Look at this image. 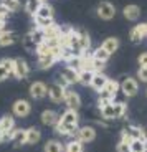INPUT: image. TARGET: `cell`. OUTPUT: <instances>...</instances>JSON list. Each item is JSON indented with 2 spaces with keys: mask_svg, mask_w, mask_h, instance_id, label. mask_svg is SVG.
<instances>
[{
  "mask_svg": "<svg viewBox=\"0 0 147 152\" xmlns=\"http://www.w3.org/2000/svg\"><path fill=\"white\" fill-rule=\"evenodd\" d=\"M42 139V132L35 127H30L26 129V145H33V144H38Z\"/></svg>",
  "mask_w": 147,
  "mask_h": 152,
  "instance_id": "cell-28",
  "label": "cell"
},
{
  "mask_svg": "<svg viewBox=\"0 0 147 152\" xmlns=\"http://www.w3.org/2000/svg\"><path fill=\"white\" fill-rule=\"evenodd\" d=\"M58 83L61 84V86H71V84H76L79 83V76H78V71L73 68H68V66H64V69L61 71L60 75V81Z\"/></svg>",
  "mask_w": 147,
  "mask_h": 152,
  "instance_id": "cell-4",
  "label": "cell"
},
{
  "mask_svg": "<svg viewBox=\"0 0 147 152\" xmlns=\"http://www.w3.org/2000/svg\"><path fill=\"white\" fill-rule=\"evenodd\" d=\"M84 144H81L79 141H76V139H73V141H69L68 144L64 145V152H84Z\"/></svg>",
  "mask_w": 147,
  "mask_h": 152,
  "instance_id": "cell-34",
  "label": "cell"
},
{
  "mask_svg": "<svg viewBox=\"0 0 147 152\" xmlns=\"http://www.w3.org/2000/svg\"><path fill=\"white\" fill-rule=\"evenodd\" d=\"M76 35H78V43H79L81 51H83V53L89 51L91 50V37L88 35V31L83 30V28H78V30H76Z\"/></svg>",
  "mask_w": 147,
  "mask_h": 152,
  "instance_id": "cell-15",
  "label": "cell"
},
{
  "mask_svg": "<svg viewBox=\"0 0 147 152\" xmlns=\"http://www.w3.org/2000/svg\"><path fill=\"white\" fill-rule=\"evenodd\" d=\"M42 4H43L42 0H26L25 2V12L30 17H35L37 12H38V8L42 7Z\"/></svg>",
  "mask_w": 147,
  "mask_h": 152,
  "instance_id": "cell-30",
  "label": "cell"
},
{
  "mask_svg": "<svg viewBox=\"0 0 147 152\" xmlns=\"http://www.w3.org/2000/svg\"><path fill=\"white\" fill-rule=\"evenodd\" d=\"M0 5L5 7L10 13L18 12L20 8H22V2H20V0H0Z\"/></svg>",
  "mask_w": 147,
  "mask_h": 152,
  "instance_id": "cell-32",
  "label": "cell"
},
{
  "mask_svg": "<svg viewBox=\"0 0 147 152\" xmlns=\"http://www.w3.org/2000/svg\"><path fill=\"white\" fill-rule=\"evenodd\" d=\"M2 142H5V141H4V136H2V132H0V144H2Z\"/></svg>",
  "mask_w": 147,
  "mask_h": 152,
  "instance_id": "cell-43",
  "label": "cell"
},
{
  "mask_svg": "<svg viewBox=\"0 0 147 152\" xmlns=\"http://www.w3.org/2000/svg\"><path fill=\"white\" fill-rule=\"evenodd\" d=\"M58 119H60V116H58L56 111H53V109H45L42 113V116H40L42 124L43 126H48V127H53V126L58 122Z\"/></svg>",
  "mask_w": 147,
  "mask_h": 152,
  "instance_id": "cell-14",
  "label": "cell"
},
{
  "mask_svg": "<svg viewBox=\"0 0 147 152\" xmlns=\"http://www.w3.org/2000/svg\"><path fill=\"white\" fill-rule=\"evenodd\" d=\"M5 25H7V20L0 18V31H2V30H5Z\"/></svg>",
  "mask_w": 147,
  "mask_h": 152,
  "instance_id": "cell-42",
  "label": "cell"
},
{
  "mask_svg": "<svg viewBox=\"0 0 147 152\" xmlns=\"http://www.w3.org/2000/svg\"><path fill=\"white\" fill-rule=\"evenodd\" d=\"M146 142H147V136H146Z\"/></svg>",
  "mask_w": 147,
  "mask_h": 152,
  "instance_id": "cell-44",
  "label": "cell"
},
{
  "mask_svg": "<svg viewBox=\"0 0 147 152\" xmlns=\"http://www.w3.org/2000/svg\"><path fill=\"white\" fill-rule=\"evenodd\" d=\"M116 152H131L129 151V144H124V142L119 141V144L116 145Z\"/></svg>",
  "mask_w": 147,
  "mask_h": 152,
  "instance_id": "cell-40",
  "label": "cell"
},
{
  "mask_svg": "<svg viewBox=\"0 0 147 152\" xmlns=\"http://www.w3.org/2000/svg\"><path fill=\"white\" fill-rule=\"evenodd\" d=\"M144 152H147V149H146V151H144Z\"/></svg>",
  "mask_w": 147,
  "mask_h": 152,
  "instance_id": "cell-45",
  "label": "cell"
},
{
  "mask_svg": "<svg viewBox=\"0 0 147 152\" xmlns=\"http://www.w3.org/2000/svg\"><path fill=\"white\" fill-rule=\"evenodd\" d=\"M96 15L101 20H113L114 15H116V7H114L111 2H101L96 8Z\"/></svg>",
  "mask_w": 147,
  "mask_h": 152,
  "instance_id": "cell-7",
  "label": "cell"
},
{
  "mask_svg": "<svg viewBox=\"0 0 147 152\" xmlns=\"http://www.w3.org/2000/svg\"><path fill=\"white\" fill-rule=\"evenodd\" d=\"M60 121H61V122H64V124H76V126H78V122H79L78 111L66 109V111H64V113L60 116Z\"/></svg>",
  "mask_w": 147,
  "mask_h": 152,
  "instance_id": "cell-21",
  "label": "cell"
},
{
  "mask_svg": "<svg viewBox=\"0 0 147 152\" xmlns=\"http://www.w3.org/2000/svg\"><path fill=\"white\" fill-rule=\"evenodd\" d=\"M56 58L53 56V55H43V56H38L37 60V66L40 69H50L55 63H56Z\"/></svg>",
  "mask_w": 147,
  "mask_h": 152,
  "instance_id": "cell-22",
  "label": "cell"
},
{
  "mask_svg": "<svg viewBox=\"0 0 147 152\" xmlns=\"http://www.w3.org/2000/svg\"><path fill=\"white\" fill-rule=\"evenodd\" d=\"M12 66H13V60H12V58L0 60V83L8 80L12 76Z\"/></svg>",
  "mask_w": 147,
  "mask_h": 152,
  "instance_id": "cell-16",
  "label": "cell"
},
{
  "mask_svg": "<svg viewBox=\"0 0 147 152\" xmlns=\"http://www.w3.org/2000/svg\"><path fill=\"white\" fill-rule=\"evenodd\" d=\"M119 91H121V83H117L116 80H108V83L104 84V88L98 94H99V99H109V101H113Z\"/></svg>",
  "mask_w": 147,
  "mask_h": 152,
  "instance_id": "cell-3",
  "label": "cell"
},
{
  "mask_svg": "<svg viewBox=\"0 0 147 152\" xmlns=\"http://www.w3.org/2000/svg\"><path fill=\"white\" fill-rule=\"evenodd\" d=\"M76 141H79L81 144H88V142H93L96 139V131L94 127H91V126H83V127H79L78 132L75 136Z\"/></svg>",
  "mask_w": 147,
  "mask_h": 152,
  "instance_id": "cell-8",
  "label": "cell"
},
{
  "mask_svg": "<svg viewBox=\"0 0 147 152\" xmlns=\"http://www.w3.org/2000/svg\"><path fill=\"white\" fill-rule=\"evenodd\" d=\"M30 75V66L23 58H13V66H12V76L15 80H25Z\"/></svg>",
  "mask_w": 147,
  "mask_h": 152,
  "instance_id": "cell-2",
  "label": "cell"
},
{
  "mask_svg": "<svg viewBox=\"0 0 147 152\" xmlns=\"http://www.w3.org/2000/svg\"><path fill=\"white\" fill-rule=\"evenodd\" d=\"M31 113V104L26 99H17L15 103L12 104V114L15 118H26Z\"/></svg>",
  "mask_w": 147,
  "mask_h": 152,
  "instance_id": "cell-5",
  "label": "cell"
},
{
  "mask_svg": "<svg viewBox=\"0 0 147 152\" xmlns=\"http://www.w3.org/2000/svg\"><path fill=\"white\" fill-rule=\"evenodd\" d=\"M127 113V104L126 103H114V116L116 119H121Z\"/></svg>",
  "mask_w": 147,
  "mask_h": 152,
  "instance_id": "cell-36",
  "label": "cell"
},
{
  "mask_svg": "<svg viewBox=\"0 0 147 152\" xmlns=\"http://www.w3.org/2000/svg\"><path fill=\"white\" fill-rule=\"evenodd\" d=\"M109 56H111V55L108 53L102 46H98V48L93 51V58H94V60H99V61H104V63L109 60Z\"/></svg>",
  "mask_w": 147,
  "mask_h": 152,
  "instance_id": "cell-35",
  "label": "cell"
},
{
  "mask_svg": "<svg viewBox=\"0 0 147 152\" xmlns=\"http://www.w3.org/2000/svg\"><path fill=\"white\" fill-rule=\"evenodd\" d=\"M122 131L131 137L132 141H134V139H144V141H146L147 132H144V129H142V127H139V126H127V127L122 129Z\"/></svg>",
  "mask_w": 147,
  "mask_h": 152,
  "instance_id": "cell-20",
  "label": "cell"
},
{
  "mask_svg": "<svg viewBox=\"0 0 147 152\" xmlns=\"http://www.w3.org/2000/svg\"><path fill=\"white\" fill-rule=\"evenodd\" d=\"M137 76H139V80L147 83V66H140L139 71H137Z\"/></svg>",
  "mask_w": 147,
  "mask_h": 152,
  "instance_id": "cell-38",
  "label": "cell"
},
{
  "mask_svg": "<svg viewBox=\"0 0 147 152\" xmlns=\"http://www.w3.org/2000/svg\"><path fill=\"white\" fill-rule=\"evenodd\" d=\"M63 103H64V106H66V109L78 111L79 107H81V98H79V94L76 91H73V89H66Z\"/></svg>",
  "mask_w": 147,
  "mask_h": 152,
  "instance_id": "cell-10",
  "label": "cell"
},
{
  "mask_svg": "<svg viewBox=\"0 0 147 152\" xmlns=\"http://www.w3.org/2000/svg\"><path fill=\"white\" fill-rule=\"evenodd\" d=\"M15 129H17V124H15L13 116L5 114V116L0 118V132H2V136H4V141H10L12 134L15 132Z\"/></svg>",
  "mask_w": 147,
  "mask_h": 152,
  "instance_id": "cell-1",
  "label": "cell"
},
{
  "mask_svg": "<svg viewBox=\"0 0 147 152\" xmlns=\"http://www.w3.org/2000/svg\"><path fill=\"white\" fill-rule=\"evenodd\" d=\"M35 20V27L40 28V30H45V28L51 27L53 23V18H33Z\"/></svg>",
  "mask_w": 147,
  "mask_h": 152,
  "instance_id": "cell-37",
  "label": "cell"
},
{
  "mask_svg": "<svg viewBox=\"0 0 147 152\" xmlns=\"http://www.w3.org/2000/svg\"><path fill=\"white\" fill-rule=\"evenodd\" d=\"M146 94H147V93H146Z\"/></svg>",
  "mask_w": 147,
  "mask_h": 152,
  "instance_id": "cell-47",
  "label": "cell"
},
{
  "mask_svg": "<svg viewBox=\"0 0 147 152\" xmlns=\"http://www.w3.org/2000/svg\"><path fill=\"white\" fill-rule=\"evenodd\" d=\"M8 15H10V12H8L5 7H2V5H0V18L7 20V18H8Z\"/></svg>",
  "mask_w": 147,
  "mask_h": 152,
  "instance_id": "cell-41",
  "label": "cell"
},
{
  "mask_svg": "<svg viewBox=\"0 0 147 152\" xmlns=\"http://www.w3.org/2000/svg\"><path fill=\"white\" fill-rule=\"evenodd\" d=\"M30 96L33 99H43L48 96V84L43 81H35L30 86Z\"/></svg>",
  "mask_w": 147,
  "mask_h": 152,
  "instance_id": "cell-12",
  "label": "cell"
},
{
  "mask_svg": "<svg viewBox=\"0 0 147 152\" xmlns=\"http://www.w3.org/2000/svg\"><path fill=\"white\" fill-rule=\"evenodd\" d=\"M122 15H124L126 20H131V22H136L140 17V8L137 5H126L124 10H122Z\"/></svg>",
  "mask_w": 147,
  "mask_h": 152,
  "instance_id": "cell-18",
  "label": "cell"
},
{
  "mask_svg": "<svg viewBox=\"0 0 147 152\" xmlns=\"http://www.w3.org/2000/svg\"><path fill=\"white\" fill-rule=\"evenodd\" d=\"M144 37H147V23H137L129 33V38H131L132 43H140Z\"/></svg>",
  "mask_w": 147,
  "mask_h": 152,
  "instance_id": "cell-13",
  "label": "cell"
},
{
  "mask_svg": "<svg viewBox=\"0 0 147 152\" xmlns=\"http://www.w3.org/2000/svg\"><path fill=\"white\" fill-rule=\"evenodd\" d=\"M99 114H101V118L106 119V121H113V119H116V116H114V103L113 101L108 103L106 106L99 107Z\"/></svg>",
  "mask_w": 147,
  "mask_h": 152,
  "instance_id": "cell-27",
  "label": "cell"
},
{
  "mask_svg": "<svg viewBox=\"0 0 147 152\" xmlns=\"http://www.w3.org/2000/svg\"><path fill=\"white\" fill-rule=\"evenodd\" d=\"M53 129H55V132H56L58 136L75 137L79 127H78L76 124H64V122H61L60 119H58V122H56L55 126H53Z\"/></svg>",
  "mask_w": 147,
  "mask_h": 152,
  "instance_id": "cell-9",
  "label": "cell"
},
{
  "mask_svg": "<svg viewBox=\"0 0 147 152\" xmlns=\"http://www.w3.org/2000/svg\"><path fill=\"white\" fill-rule=\"evenodd\" d=\"M43 31V37H45V40H60V35H61V27L60 25H56V23H53L51 27L45 28Z\"/></svg>",
  "mask_w": 147,
  "mask_h": 152,
  "instance_id": "cell-23",
  "label": "cell"
},
{
  "mask_svg": "<svg viewBox=\"0 0 147 152\" xmlns=\"http://www.w3.org/2000/svg\"><path fill=\"white\" fill-rule=\"evenodd\" d=\"M64 93H66V88L61 86L60 83H53L51 86H48V98L51 103L55 104H61L64 101Z\"/></svg>",
  "mask_w": 147,
  "mask_h": 152,
  "instance_id": "cell-6",
  "label": "cell"
},
{
  "mask_svg": "<svg viewBox=\"0 0 147 152\" xmlns=\"http://www.w3.org/2000/svg\"><path fill=\"white\" fill-rule=\"evenodd\" d=\"M53 7L50 4H46V2H43L42 4V7L38 8V12H37V15L33 17V18H53Z\"/></svg>",
  "mask_w": 147,
  "mask_h": 152,
  "instance_id": "cell-26",
  "label": "cell"
},
{
  "mask_svg": "<svg viewBox=\"0 0 147 152\" xmlns=\"http://www.w3.org/2000/svg\"><path fill=\"white\" fill-rule=\"evenodd\" d=\"M17 42V35L12 30H2L0 31V46H10Z\"/></svg>",
  "mask_w": 147,
  "mask_h": 152,
  "instance_id": "cell-24",
  "label": "cell"
},
{
  "mask_svg": "<svg viewBox=\"0 0 147 152\" xmlns=\"http://www.w3.org/2000/svg\"><path fill=\"white\" fill-rule=\"evenodd\" d=\"M43 152H64V145L56 139H50L43 147Z\"/></svg>",
  "mask_w": 147,
  "mask_h": 152,
  "instance_id": "cell-29",
  "label": "cell"
},
{
  "mask_svg": "<svg viewBox=\"0 0 147 152\" xmlns=\"http://www.w3.org/2000/svg\"><path fill=\"white\" fill-rule=\"evenodd\" d=\"M101 46L109 55H113V53H116L117 48H119V40H117V38H114V37H109V38H106L104 42L101 43Z\"/></svg>",
  "mask_w": 147,
  "mask_h": 152,
  "instance_id": "cell-25",
  "label": "cell"
},
{
  "mask_svg": "<svg viewBox=\"0 0 147 152\" xmlns=\"http://www.w3.org/2000/svg\"><path fill=\"white\" fill-rule=\"evenodd\" d=\"M137 63H139V68H140V66H147V51H144V53L139 55Z\"/></svg>",
  "mask_w": 147,
  "mask_h": 152,
  "instance_id": "cell-39",
  "label": "cell"
},
{
  "mask_svg": "<svg viewBox=\"0 0 147 152\" xmlns=\"http://www.w3.org/2000/svg\"><path fill=\"white\" fill-rule=\"evenodd\" d=\"M147 149V142L144 139H134L129 144V151L131 152H144Z\"/></svg>",
  "mask_w": 147,
  "mask_h": 152,
  "instance_id": "cell-33",
  "label": "cell"
},
{
  "mask_svg": "<svg viewBox=\"0 0 147 152\" xmlns=\"http://www.w3.org/2000/svg\"><path fill=\"white\" fill-rule=\"evenodd\" d=\"M78 76H79V83L83 84V86H89L91 81H93V76H94V71H89V69H79Z\"/></svg>",
  "mask_w": 147,
  "mask_h": 152,
  "instance_id": "cell-31",
  "label": "cell"
},
{
  "mask_svg": "<svg viewBox=\"0 0 147 152\" xmlns=\"http://www.w3.org/2000/svg\"><path fill=\"white\" fill-rule=\"evenodd\" d=\"M42 2H45V0H42Z\"/></svg>",
  "mask_w": 147,
  "mask_h": 152,
  "instance_id": "cell-46",
  "label": "cell"
},
{
  "mask_svg": "<svg viewBox=\"0 0 147 152\" xmlns=\"http://www.w3.org/2000/svg\"><path fill=\"white\" fill-rule=\"evenodd\" d=\"M10 142H12L13 147H22V145H26V129H15V132L12 134Z\"/></svg>",
  "mask_w": 147,
  "mask_h": 152,
  "instance_id": "cell-17",
  "label": "cell"
},
{
  "mask_svg": "<svg viewBox=\"0 0 147 152\" xmlns=\"http://www.w3.org/2000/svg\"><path fill=\"white\" fill-rule=\"evenodd\" d=\"M108 80H109V78H108L106 75H102V73H94V76H93V81H91L89 86L93 88L96 93H99L102 88H104V84L108 83Z\"/></svg>",
  "mask_w": 147,
  "mask_h": 152,
  "instance_id": "cell-19",
  "label": "cell"
},
{
  "mask_svg": "<svg viewBox=\"0 0 147 152\" xmlns=\"http://www.w3.org/2000/svg\"><path fill=\"white\" fill-rule=\"evenodd\" d=\"M121 91L124 96L132 98V96H136L137 93H139V83H137L134 78H126L121 83Z\"/></svg>",
  "mask_w": 147,
  "mask_h": 152,
  "instance_id": "cell-11",
  "label": "cell"
}]
</instances>
